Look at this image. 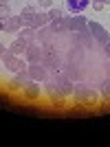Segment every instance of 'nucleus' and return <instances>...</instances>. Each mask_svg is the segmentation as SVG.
<instances>
[{
    "label": "nucleus",
    "instance_id": "19",
    "mask_svg": "<svg viewBox=\"0 0 110 147\" xmlns=\"http://www.w3.org/2000/svg\"><path fill=\"white\" fill-rule=\"evenodd\" d=\"M7 18H11V9H9V5H0V20Z\"/></svg>",
    "mask_w": 110,
    "mask_h": 147
},
{
    "label": "nucleus",
    "instance_id": "4",
    "mask_svg": "<svg viewBox=\"0 0 110 147\" xmlns=\"http://www.w3.org/2000/svg\"><path fill=\"white\" fill-rule=\"evenodd\" d=\"M26 73L33 81H46L51 77L49 73V66L44 64V61H31L29 66H26Z\"/></svg>",
    "mask_w": 110,
    "mask_h": 147
},
{
    "label": "nucleus",
    "instance_id": "7",
    "mask_svg": "<svg viewBox=\"0 0 110 147\" xmlns=\"http://www.w3.org/2000/svg\"><path fill=\"white\" fill-rule=\"evenodd\" d=\"M31 81H33V79L29 77V73H26V70H22V73H16V75H13V79L9 81V86H7V88L16 92V90H22L24 86H29Z\"/></svg>",
    "mask_w": 110,
    "mask_h": 147
},
{
    "label": "nucleus",
    "instance_id": "20",
    "mask_svg": "<svg viewBox=\"0 0 110 147\" xmlns=\"http://www.w3.org/2000/svg\"><path fill=\"white\" fill-rule=\"evenodd\" d=\"M90 7L92 9H95V11H101V9H104V2H101V0H90Z\"/></svg>",
    "mask_w": 110,
    "mask_h": 147
},
{
    "label": "nucleus",
    "instance_id": "24",
    "mask_svg": "<svg viewBox=\"0 0 110 147\" xmlns=\"http://www.w3.org/2000/svg\"><path fill=\"white\" fill-rule=\"evenodd\" d=\"M0 5H9V0H0Z\"/></svg>",
    "mask_w": 110,
    "mask_h": 147
},
{
    "label": "nucleus",
    "instance_id": "13",
    "mask_svg": "<svg viewBox=\"0 0 110 147\" xmlns=\"http://www.w3.org/2000/svg\"><path fill=\"white\" fill-rule=\"evenodd\" d=\"M20 18H22V26H33V18H35V7L29 5L22 9V13H20Z\"/></svg>",
    "mask_w": 110,
    "mask_h": 147
},
{
    "label": "nucleus",
    "instance_id": "15",
    "mask_svg": "<svg viewBox=\"0 0 110 147\" xmlns=\"http://www.w3.org/2000/svg\"><path fill=\"white\" fill-rule=\"evenodd\" d=\"M51 18L46 11H35V18H33V29H42V26H49Z\"/></svg>",
    "mask_w": 110,
    "mask_h": 147
},
{
    "label": "nucleus",
    "instance_id": "10",
    "mask_svg": "<svg viewBox=\"0 0 110 147\" xmlns=\"http://www.w3.org/2000/svg\"><path fill=\"white\" fill-rule=\"evenodd\" d=\"M20 26H22V18H20V16H11V18L5 20L2 31H5V33H18Z\"/></svg>",
    "mask_w": 110,
    "mask_h": 147
},
{
    "label": "nucleus",
    "instance_id": "1",
    "mask_svg": "<svg viewBox=\"0 0 110 147\" xmlns=\"http://www.w3.org/2000/svg\"><path fill=\"white\" fill-rule=\"evenodd\" d=\"M44 84H46V86H44V90H46V97H49L51 105H53V108H57V110L66 108V97H64V94H62V90H60L57 77H49Z\"/></svg>",
    "mask_w": 110,
    "mask_h": 147
},
{
    "label": "nucleus",
    "instance_id": "14",
    "mask_svg": "<svg viewBox=\"0 0 110 147\" xmlns=\"http://www.w3.org/2000/svg\"><path fill=\"white\" fill-rule=\"evenodd\" d=\"M26 46H29V44H26L24 40L16 37V40H13V42L9 44V51H11L13 55H24V53H26Z\"/></svg>",
    "mask_w": 110,
    "mask_h": 147
},
{
    "label": "nucleus",
    "instance_id": "2",
    "mask_svg": "<svg viewBox=\"0 0 110 147\" xmlns=\"http://www.w3.org/2000/svg\"><path fill=\"white\" fill-rule=\"evenodd\" d=\"M75 101L77 105H86V108H92V105L99 103V92L92 90V88L84 86V84H75Z\"/></svg>",
    "mask_w": 110,
    "mask_h": 147
},
{
    "label": "nucleus",
    "instance_id": "17",
    "mask_svg": "<svg viewBox=\"0 0 110 147\" xmlns=\"http://www.w3.org/2000/svg\"><path fill=\"white\" fill-rule=\"evenodd\" d=\"M46 13H49V18L51 20H57V18H64V9H62V7H51V9H49V11H46Z\"/></svg>",
    "mask_w": 110,
    "mask_h": 147
},
{
    "label": "nucleus",
    "instance_id": "21",
    "mask_svg": "<svg viewBox=\"0 0 110 147\" xmlns=\"http://www.w3.org/2000/svg\"><path fill=\"white\" fill-rule=\"evenodd\" d=\"M40 7H42V9H46V11H49L51 7H53V0H42V2H40Z\"/></svg>",
    "mask_w": 110,
    "mask_h": 147
},
{
    "label": "nucleus",
    "instance_id": "18",
    "mask_svg": "<svg viewBox=\"0 0 110 147\" xmlns=\"http://www.w3.org/2000/svg\"><path fill=\"white\" fill-rule=\"evenodd\" d=\"M101 97H104L106 101H110V79H106L104 84H101Z\"/></svg>",
    "mask_w": 110,
    "mask_h": 147
},
{
    "label": "nucleus",
    "instance_id": "11",
    "mask_svg": "<svg viewBox=\"0 0 110 147\" xmlns=\"http://www.w3.org/2000/svg\"><path fill=\"white\" fill-rule=\"evenodd\" d=\"M90 5V0H66V9L71 13H84Z\"/></svg>",
    "mask_w": 110,
    "mask_h": 147
},
{
    "label": "nucleus",
    "instance_id": "25",
    "mask_svg": "<svg viewBox=\"0 0 110 147\" xmlns=\"http://www.w3.org/2000/svg\"><path fill=\"white\" fill-rule=\"evenodd\" d=\"M101 2H104V5H110V0H101Z\"/></svg>",
    "mask_w": 110,
    "mask_h": 147
},
{
    "label": "nucleus",
    "instance_id": "26",
    "mask_svg": "<svg viewBox=\"0 0 110 147\" xmlns=\"http://www.w3.org/2000/svg\"><path fill=\"white\" fill-rule=\"evenodd\" d=\"M37 2H42V0H37Z\"/></svg>",
    "mask_w": 110,
    "mask_h": 147
},
{
    "label": "nucleus",
    "instance_id": "16",
    "mask_svg": "<svg viewBox=\"0 0 110 147\" xmlns=\"http://www.w3.org/2000/svg\"><path fill=\"white\" fill-rule=\"evenodd\" d=\"M49 29L53 31V33H62V31H66V26H64V18L51 20V22H49Z\"/></svg>",
    "mask_w": 110,
    "mask_h": 147
},
{
    "label": "nucleus",
    "instance_id": "9",
    "mask_svg": "<svg viewBox=\"0 0 110 147\" xmlns=\"http://www.w3.org/2000/svg\"><path fill=\"white\" fill-rule=\"evenodd\" d=\"M22 97H24L26 101H37V99L42 97V88L37 86V81H31L29 86L22 88Z\"/></svg>",
    "mask_w": 110,
    "mask_h": 147
},
{
    "label": "nucleus",
    "instance_id": "22",
    "mask_svg": "<svg viewBox=\"0 0 110 147\" xmlns=\"http://www.w3.org/2000/svg\"><path fill=\"white\" fill-rule=\"evenodd\" d=\"M104 53H106V57L110 59V40H108V42L104 44Z\"/></svg>",
    "mask_w": 110,
    "mask_h": 147
},
{
    "label": "nucleus",
    "instance_id": "12",
    "mask_svg": "<svg viewBox=\"0 0 110 147\" xmlns=\"http://www.w3.org/2000/svg\"><path fill=\"white\" fill-rule=\"evenodd\" d=\"M20 40H24L26 44H31V42H35L37 40V29H33V26H20Z\"/></svg>",
    "mask_w": 110,
    "mask_h": 147
},
{
    "label": "nucleus",
    "instance_id": "8",
    "mask_svg": "<svg viewBox=\"0 0 110 147\" xmlns=\"http://www.w3.org/2000/svg\"><path fill=\"white\" fill-rule=\"evenodd\" d=\"M42 57H44V46H40V44H35V42H31L29 46H26V53H24V59L29 61H42Z\"/></svg>",
    "mask_w": 110,
    "mask_h": 147
},
{
    "label": "nucleus",
    "instance_id": "3",
    "mask_svg": "<svg viewBox=\"0 0 110 147\" xmlns=\"http://www.w3.org/2000/svg\"><path fill=\"white\" fill-rule=\"evenodd\" d=\"M64 26L66 31H75V33H88V20L81 13H73V16H64Z\"/></svg>",
    "mask_w": 110,
    "mask_h": 147
},
{
    "label": "nucleus",
    "instance_id": "5",
    "mask_svg": "<svg viewBox=\"0 0 110 147\" xmlns=\"http://www.w3.org/2000/svg\"><path fill=\"white\" fill-rule=\"evenodd\" d=\"M88 33H90L99 44H106L110 40V33L104 24H99V22H88Z\"/></svg>",
    "mask_w": 110,
    "mask_h": 147
},
{
    "label": "nucleus",
    "instance_id": "23",
    "mask_svg": "<svg viewBox=\"0 0 110 147\" xmlns=\"http://www.w3.org/2000/svg\"><path fill=\"white\" fill-rule=\"evenodd\" d=\"M106 75H108V79H110V64H108V68H106Z\"/></svg>",
    "mask_w": 110,
    "mask_h": 147
},
{
    "label": "nucleus",
    "instance_id": "6",
    "mask_svg": "<svg viewBox=\"0 0 110 147\" xmlns=\"http://www.w3.org/2000/svg\"><path fill=\"white\" fill-rule=\"evenodd\" d=\"M26 66H29V61L24 59L22 55H11L9 59L5 61V68L9 70V73H22V70H26Z\"/></svg>",
    "mask_w": 110,
    "mask_h": 147
}]
</instances>
